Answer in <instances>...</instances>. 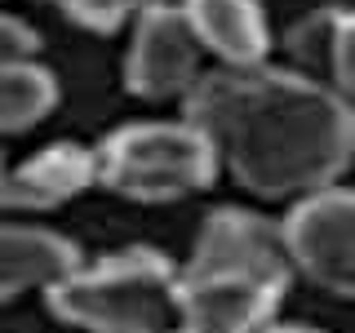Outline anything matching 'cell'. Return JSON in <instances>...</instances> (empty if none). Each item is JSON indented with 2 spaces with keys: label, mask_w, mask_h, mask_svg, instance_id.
<instances>
[{
  "label": "cell",
  "mask_w": 355,
  "mask_h": 333,
  "mask_svg": "<svg viewBox=\"0 0 355 333\" xmlns=\"http://www.w3.org/2000/svg\"><path fill=\"white\" fill-rule=\"evenodd\" d=\"M182 14L205 53H214L222 67H258L271 53V31L258 0H182Z\"/></svg>",
  "instance_id": "9c48e42d"
},
{
  "label": "cell",
  "mask_w": 355,
  "mask_h": 333,
  "mask_svg": "<svg viewBox=\"0 0 355 333\" xmlns=\"http://www.w3.org/2000/svg\"><path fill=\"white\" fill-rule=\"evenodd\" d=\"M0 178H5V160H0Z\"/></svg>",
  "instance_id": "2e32d148"
},
{
  "label": "cell",
  "mask_w": 355,
  "mask_h": 333,
  "mask_svg": "<svg viewBox=\"0 0 355 333\" xmlns=\"http://www.w3.org/2000/svg\"><path fill=\"white\" fill-rule=\"evenodd\" d=\"M214 178H218L214 142L187 116L125 125L98 142V182L125 200L164 205V200L205 191Z\"/></svg>",
  "instance_id": "3957f363"
},
{
  "label": "cell",
  "mask_w": 355,
  "mask_h": 333,
  "mask_svg": "<svg viewBox=\"0 0 355 333\" xmlns=\"http://www.w3.org/2000/svg\"><path fill=\"white\" fill-rule=\"evenodd\" d=\"M49 311L80 333H178V266L160 249H120L49 289Z\"/></svg>",
  "instance_id": "7a4b0ae2"
},
{
  "label": "cell",
  "mask_w": 355,
  "mask_h": 333,
  "mask_svg": "<svg viewBox=\"0 0 355 333\" xmlns=\"http://www.w3.org/2000/svg\"><path fill=\"white\" fill-rule=\"evenodd\" d=\"M53 9H62L71 22H80L85 31H120L129 18H138V9L147 0H49Z\"/></svg>",
  "instance_id": "7c38bea8"
},
{
  "label": "cell",
  "mask_w": 355,
  "mask_h": 333,
  "mask_svg": "<svg viewBox=\"0 0 355 333\" xmlns=\"http://www.w3.org/2000/svg\"><path fill=\"white\" fill-rule=\"evenodd\" d=\"M187 120L218 169L266 200L333 187L355 160V111L288 67H218L187 94Z\"/></svg>",
  "instance_id": "6da1fadb"
},
{
  "label": "cell",
  "mask_w": 355,
  "mask_h": 333,
  "mask_svg": "<svg viewBox=\"0 0 355 333\" xmlns=\"http://www.w3.org/2000/svg\"><path fill=\"white\" fill-rule=\"evenodd\" d=\"M253 333H324V329H306V325H284V320H266V325H258Z\"/></svg>",
  "instance_id": "9a60e30c"
},
{
  "label": "cell",
  "mask_w": 355,
  "mask_h": 333,
  "mask_svg": "<svg viewBox=\"0 0 355 333\" xmlns=\"http://www.w3.org/2000/svg\"><path fill=\"white\" fill-rule=\"evenodd\" d=\"M98 182V147L85 142H53L36 155L5 169L0 178V209H22V214H44Z\"/></svg>",
  "instance_id": "52a82bcc"
},
{
  "label": "cell",
  "mask_w": 355,
  "mask_h": 333,
  "mask_svg": "<svg viewBox=\"0 0 355 333\" xmlns=\"http://www.w3.org/2000/svg\"><path fill=\"white\" fill-rule=\"evenodd\" d=\"M76 266H80L76 240H67L49 227L0 222V302H9L18 293H31V289L49 293Z\"/></svg>",
  "instance_id": "ba28073f"
},
{
  "label": "cell",
  "mask_w": 355,
  "mask_h": 333,
  "mask_svg": "<svg viewBox=\"0 0 355 333\" xmlns=\"http://www.w3.org/2000/svg\"><path fill=\"white\" fill-rule=\"evenodd\" d=\"M280 227L297 275L329 293L355 298V191L320 187L311 196H297Z\"/></svg>",
  "instance_id": "5b68a950"
},
{
  "label": "cell",
  "mask_w": 355,
  "mask_h": 333,
  "mask_svg": "<svg viewBox=\"0 0 355 333\" xmlns=\"http://www.w3.org/2000/svg\"><path fill=\"white\" fill-rule=\"evenodd\" d=\"M58 103V80L36 58L0 62V133H22L40 125Z\"/></svg>",
  "instance_id": "30bf717a"
},
{
  "label": "cell",
  "mask_w": 355,
  "mask_h": 333,
  "mask_svg": "<svg viewBox=\"0 0 355 333\" xmlns=\"http://www.w3.org/2000/svg\"><path fill=\"white\" fill-rule=\"evenodd\" d=\"M324 85L355 111V14H347V9L338 14L333 53H329V80Z\"/></svg>",
  "instance_id": "4fadbf2b"
},
{
  "label": "cell",
  "mask_w": 355,
  "mask_h": 333,
  "mask_svg": "<svg viewBox=\"0 0 355 333\" xmlns=\"http://www.w3.org/2000/svg\"><path fill=\"white\" fill-rule=\"evenodd\" d=\"M288 280L249 266H178V333H253L275 316Z\"/></svg>",
  "instance_id": "277c9868"
},
{
  "label": "cell",
  "mask_w": 355,
  "mask_h": 333,
  "mask_svg": "<svg viewBox=\"0 0 355 333\" xmlns=\"http://www.w3.org/2000/svg\"><path fill=\"white\" fill-rule=\"evenodd\" d=\"M205 44L196 27L187 22L182 5H160L147 0L133 18V40L125 53V85L129 94L164 103V98H187L196 80L205 76Z\"/></svg>",
  "instance_id": "8992f818"
},
{
  "label": "cell",
  "mask_w": 355,
  "mask_h": 333,
  "mask_svg": "<svg viewBox=\"0 0 355 333\" xmlns=\"http://www.w3.org/2000/svg\"><path fill=\"white\" fill-rule=\"evenodd\" d=\"M338 14H342V9H315V14H306V18L293 22V31L284 36L288 71L306 76V80H315V85L329 80V53H333ZM324 89H329V85H324Z\"/></svg>",
  "instance_id": "8fae6325"
},
{
  "label": "cell",
  "mask_w": 355,
  "mask_h": 333,
  "mask_svg": "<svg viewBox=\"0 0 355 333\" xmlns=\"http://www.w3.org/2000/svg\"><path fill=\"white\" fill-rule=\"evenodd\" d=\"M36 49H40L36 31H31L22 18H14V14H5V9H0V62L36 58Z\"/></svg>",
  "instance_id": "5bb4252c"
}]
</instances>
